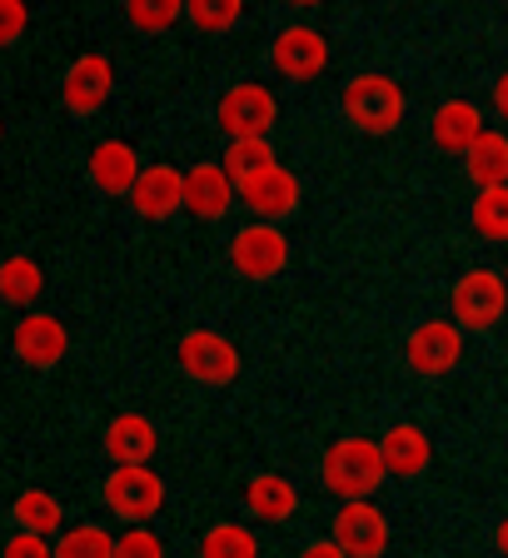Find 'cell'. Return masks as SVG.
Wrapping results in <instances>:
<instances>
[{"mask_svg": "<svg viewBox=\"0 0 508 558\" xmlns=\"http://www.w3.org/2000/svg\"><path fill=\"white\" fill-rule=\"evenodd\" d=\"M463 170L479 190L488 185H508V135L504 130H484V135L463 150Z\"/></svg>", "mask_w": 508, "mask_h": 558, "instance_id": "44dd1931", "label": "cell"}, {"mask_svg": "<svg viewBox=\"0 0 508 558\" xmlns=\"http://www.w3.org/2000/svg\"><path fill=\"white\" fill-rule=\"evenodd\" d=\"M379 453L394 478H419L428 469V459H434V444H428V434L419 424H394L379 439Z\"/></svg>", "mask_w": 508, "mask_h": 558, "instance_id": "ac0fdd59", "label": "cell"}, {"mask_svg": "<svg viewBox=\"0 0 508 558\" xmlns=\"http://www.w3.org/2000/svg\"><path fill=\"white\" fill-rule=\"evenodd\" d=\"M494 548H498V554L508 558V519H504V523H498V529H494Z\"/></svg>", "mask_w": 508, "mask_h": 558, "instance_id": "e575fe53", "label": "cell"}, {"mask_svg": "<svg viewBox=\"0 0 508 558\" xmlns=\"http://www.w3.org/2000/svg\"><path fill=\"white\" fill-rule=\"evenodd\" d=\"M140 155L130 150L125 140H105V145H95L90 150V185L100 190V195H130L140 180Z\"/></svg>", "mask_w": 508, "mask_h": 558, "instance_id": "e0dca14e", "label": "cell"}, {"mask_svg": "<svg viewBox=\"0 0 508 558\" xmlns=\"http://www.w3.org/2000/svg\"><path fill=\"white\" fill-rule=\"evenodd\" d=\"M234 190H240L244 205H250L259 220H269V225L289 220V215L300 209V174L285 170V165H265V170L244 174Z\"/></svg>", "mask_w": 508, "mask_h": 558, "instance_id": "9c48e42d", "label": "cell"}, {"mask_svg": "<svg viewBox=\"0 0 508 558\" xmlns=\"http://www.w3.org/2000/svg\"><path fill=\"white\" fill-rule=\"evenodd\" d=\"M0 558H56V544L50 538H40V534H15V538H5V548H0Z\"/></svg>", "mask_w": 508, "mask_h": 558, "instance_id": "1f68e13d", "label": "cell"}, {"mask_svg": "<svg viewBox=\"0 0 508 558\" xmlns=\"http://www.w3.org/2000/svg\"><path fill=\"white\" fill-rule=\"evenodd\" d=\"M339 110H344V120L354 130H364V135H394V130L404 125L409 100L389 75L370 70V75H354V81L339 90Z\"/></svg>", "mask_w": 508, "mask_h": 558, "instance_id": "7a4b0ae2", "label": "cell"}, {"mask_svg": "<svg viewBox=\"0 0 508 558\" xmlns=\"http://www.w3.org/2000/svg\"><path fill=\"white\" fill-rule=\"evenodd\" d=\"M180 15H185V0H125V21L145 35L170 31Z\"/></svg>", "mask_w": 508, "mask_h": 558, "instance_id": "83f0119b", "label": "cell"}, {"mask_svg": "<svg viewBox=\"0 0 508 558\" xmlns=\"http://www.w3.org/2000/svg\"><path fill=\"white\" fill-rule=\"evenodd\" d=\"M56 558H116V538L100 523H75L56 538Z\"/></svg>", "mask_w": 508, "mask_h": 558, "instance_id": "d4e9b609", "label": "cell"}, {"mask_svg": "<svg viewBox=\"0 0 508 558\" xmlns=\"http://www.w3.org/2000/svg\"><path fill=\"white\" fill-rule=\"evenodd\" d=\"M100 499L116 519L145 523V519H155L165 504V478L155 474L150 464H116L100 484Z\"/></svg>", "mask_w": 508, "mask_h": 558, "instance_id": "277c9868", "label": "cell"}, {"mask_svg": "<svg viewBox=\"0 0 508 558\" xmlns=\"http://www.w3.org/2000/svg\"><path fill=\"white\" fill-rule=\"evenodd\" d=\"M230 265L240 269L244 279H275L279 269L289 265V240L279 225L259 220V225H244L230 244Z\"/></svg>", "mask_w": 508, "mask_h": 558, "instance_id": "30bf717a", "label": "cell"}, {"mask_svg": "<svg viewBox=\"0 0 508 558\" xmlns=\"http://www.w3.org/2000/svg\"><path fill=\"white\" fill-rule=\"evenodd\" d=\"M240 15H244V0H185V21L205 35L230 31Z\"/></svg>", "mask_w": 508, "mask_h": 558, "instance_id": "4316f807", "label": "cell"}, {"mask_svg": "<svg viewBox=\"0 0 508 558\" xmlns=\"http://www.w3.org/2000/svg\"><path fill=\"white\" fill-rule=\"evenodd\" d=\"M110 90H116V65H110L105 56H81L65 70V85H60V95H65V105L75 110V116H95V110H105Z\"/></svg>", "mask_w": 508, "mask_h": 558, "instance_id": "5bb4252c", "label": "cell"}, {"mask_svg": "<svg viewBox=\"0 0 508 558\" xmlns=\"http://www.w3.org/2000/svg\"><path fill=\"white\" fill-rule=\"evenodd\" d=\"M11 519L21 523L25 534H40V538L65 534V509H60V499L50 494V488H25V494H15Z\"/></svg>", "mask_w": 508, "mask_h": 558, "instance_id": "7402d4cb", "label": "cell"}, {"mask_svg": "<svg viewBox=\"0 0 508 558\" xmlns=\"http://www.w3.org/2000/svg\"><path fill=\"white\" fill-rule=\"evenodd\" d=\"M428 135H434V145H439L444 155H463L484 135V116H479L474 100H444L439 110H434V130H428Z\"/></svg>", "mask_w": 508, "mask_h": 558, "instance_id": "ffe728a7", "label": "cell"}, {"mask_svg": "<svg viewBox=\"0 0 508 558\" xmlns=\"http://www.w3.org/2000/svg\"><path fill=\"white\" fill-rule=\"evenodd\" d=\"M174 360H180V369H185L190 379L209 384V389L234 384L240 379V369H244L240 349H234L225 335H215V329H190V335L180 339V349H174Z\"/></svg>", "mask_w": 508, "mask_h": 558, "instance_id": "5b68a950", "label": "cell"}, {"mask_svg": "<svg viewBox=\"0 0 508 558\" xmlns=\"http://www.w3.org/2000/svg\"><path fill=\"white\" fill-rule=\"evenodd\" d=\"M474 230L484 240H508V185H488L474 199Z\"/></svg>", "mask_w": 508, "mask_h": 558, "instance_id": "484cf974", "label": "cell"}, {"mask_svg": "<svg viewBox=\"0 0 508 558\" xmlns=\"http://www.w3.org/2000/svg\"><path fill=\"white\" fill-rule=\"evenodd\" d=\"M404 360L424 379H444L463 360V329L453 319H419L404 339Z\"/></svg>", "mask_w": 508, "mask_h": 558, "instance_id": "52a82bcc", "label": "cell"}, {"mask_svg": "<svg viewBox=\"0 0 508 558\" xmlns=\"http://www.w3.org/2000/svg\"><path fill=\"white\" fill-rule=\"evenodd\" d=\"M335 544L344 558H384L389 548V519L374 499H344L335 513Z\"/></svg>", "mask_w": 508, "mask_h": 558, "instance_id": "ba28073f", "label": "cell"}, {"mask_svg": "<svg viewBox=\"0 0 508 558\" xmlns=\"http://www.w3.org/2000/svg\"><path fill=\"white\" fill-rule=\"evenodd\" d=\"M116 558H165V544L145 529V523H135L130 534L116 538Z\"/></svg>", "mask_w": 508, "mask_h": 558, "instance_id": "f546056e", "label": "cell"}, {"mask_svg": "<svg viewBox=\"0 0 508 558\" xmlns=\"http://www.w3.org/2000/svg\"><path fill=\"white\" fill-rule=\"evenodd\" d=\"M449 310H453V325L459 329H474V335L494 329L508 310L504 275H494V269H484V265L463 269V275L453 279V290H449Z\"/></svg>", "mask_w": 508, "mask_h": 558, "instance_id": "3957f363", "label": "cell"}, {"mask_svg": "<svg viewBox=\"0 0 508 558\" xmlns=\"http://www.w3.org/2000/svg\"><path fill=\"white\" fill-rule=\"evenodd\" d=\"M0 140H5V120H0Z\"/></svg>", "mask_w": 508, "mask_h": 558, "instance_id": "8d00e7d4", "label": "cell"}, {"mask_svg": "<svg viewBox=\"0 0 508 558\" xmlns=\"http://www.w3.org/2000/svg\"><path fill=\"white\" fill-rule=\"evenodd\" d=\"M494 110H498V120H508V70H498V81H494Z\"/></svg>", "mask_w": 508, "mask_h": 558, "instance_id": "836d02e7", "label": "cell"}, {"mask_svg": "<svg viewBox=\"0 0 508 558\" xmlns=\"http://www.w3.org/2000/svg\"><path fill=\"white\" fill-rule=\"evenodd\" d=\"M244 509L265 523H289L294 509H300V488L285 474H254L250 484H244Z\"/></svg>", "mask_w": 508, "mask_h": 558, "instance_id": "d6986e66", "label": "cell"}, {"mask_svg": "<svg viewBox=\"0 0 508 558\" xmlns=\"http://www.w3.org/2000/svg\"><path fill=\"white\" fill-rule=\"evenodd\" d=\"M289 5H300V11H314V5H324V0H289Z\"/></svg>", "mask_w": 508, "mask_h": 558, "instance_id": "d590c367", "label": "cell"}, {"mask_svg": "<svg viewBox=\"0 0 508 558\" xmlns=\"http://www.w3.org/2000/svg\"><path fill=\"white\" fill-rule=\"evenodd\" d=\"M199 558H259V538H254L250 523H215L199 538Z\"/></svg>", "mask_w": 508, "mask_h": 558, "instance_id": "cb8c5ba5", "label": "cell"}, {"mask_svg": "<svg viewBox=\"0 0 508 558\" xmlns=\"http://www.w3.org/2000/svg\"><path fill=\"white\" fill-rule=\"evenodd\" d=\"M215 120H220V130L230 140H269V130H275V120H279V105L259 81H244L220 95Z\"/></svg>", "mask_w": 508, "mask_h": 558, "instance_id": "8992f818", "label": "cell"}, {"mask_svg": "<svg viewBox=\"0 0 508 558\" xmlns=\"http://www.w3.org/2000/svg\"><path fill=\"white\" fill-rule=\"evenodd\" d=\"M234 205V180L225 165H195L185 170V209L195 220H220Z\"/></svg>", "mask_w": 508, "mask_h": 558, "instance_id": "9a60e30c", "label": "cell"}, {"mask_svg": "<svg viewBox=\"0 0 508 558\" xmlns=\"http://www.w3.org/2000/svg\"><path fill=\"white\" fill-rule=\"evenodd\" d=\"M504 284H508V265H504Z\"/></svg>", "mask_w": 508, "mask_h": 558, "instance_id": "74e56055", "label": "cell"}, {"mask_svg": "<svg viewBox=\"0 0 508 558\" xmlns=\"http://www.w3.org/2000/svg\"><path fill=\"white\" fill-rule=\"evenodd\" d=\"M40 290H46V275H40V265L31 255L0 259V300L5 304H35Z\"/></svg>", "mask_w": 508, "mask_h": 558, "instance_id": "603a6c76", "label": "cell"}, {"mask_svg": "<svg viewBox=\"0 0 508 558\" xmlns=\"http://www.w3.org/2000/svg\"><path fill=\"white\" fill-rule=\"evenodd\" d=\"M11 349H15V360L31 364V369H56V364L65 360L70 335H65V325H60L56 314L35 310V314H25L21 325H15Z\"/></svg>", "mask_w": 508, "mask_h": 558, "instance_id": "7c38bea8", "label": "cell"}, {"mask_svg": "<svg viewBox=\"0 0 508 558\" xmlns=\"http://www.w3.org/2000/svg\"><path fill=\"white\" fill-rule=\"evenodd\" d=\"M269 60H275V70L285 81L310 85L314 75H324V65H329V40H324L314 25H285V31L275 35Z\"/></svg>", "mask_w": 508, "mask_h": 558, "instance_id": "8fae6325", "label": "cell"}, {"mask_svg": "<svg viewBox=\"0 0 508 558\" xmlns=\"http://www.w3.org/2000/svg\"><path fill=\"white\" fill-rule=\"evenodd\" d=\"M31 25V11H25V0H0V46H15Z\"/></svg>", "mask_w": 508, "mask_h": 558, "instance_id": "4dcf8cb0", "label": "cell"}, {"mask_svg": "<svg viewBox=\"0 0 508 558\" xmlns=\"http://www.w3.org/2000/svg\"><path fill=\"white\" fill-rule=\"evenodd\" d=\"M265 165H275V150H269V140H230V145H225V170H230L234 185H240L244 174L265 170Z\"/></svg>", "mask_w": 508, "mask_h": 558, "instance_id": "f1b7e54d", "label": "cell"}, {"mask_svg": "<svg viewBox=\"0 0 508 558\" xmlns=\"http://www.w3.org/2000/svg\"><path fill=\"white\" fill-rule=\"evenodd\" d=\"M155 424L145 414H116L105 424V453H110V464H150L155 459Z\"/></svg>", "mask_w": 508, "mask_h": 558, "instance_id": "2e32d148", "label": "cell"}, {"mask_svg": "<svg viewBox=\"0 0 508 558\" xmlns=\"http://www.w3.org/2000/svg\"><path fill=\"white\" fill-rule=\"evenodd\" d=\"M324 488L344 499H374L384 484H389V469H384V453L374 439H335L324 449Z\"/></svg>", "mask_w": 508, "mask_h": 558, "instance_id": "6da1fadb", "label": "cell"}, {"mask_svg": "<svg viewBox=\"0 0 508 558\" xmlns=\"http://www.w3.org/2000/svg\"><path fill=\"white\" fill-rule=\"evenodd\" d=\"M300 558H344V548H339L335 544V538H314V544L310 548H304V554Z\"/></svg>", "mask_w": 508, "mask_h": 558, "instance_id": "d6a6232c", "label": "cell"}, {"mask_svg": "<svg viewBox=\"0 0 508 558\" xmlns=\"http://www.w3.org/2000/svg\"><path fill=\"white\" fill-rule=\"evenodd\" d=\"M130 205H135L140 220H170L174 209H185V170L174 165H145L130 190Z\"/></svg>", "mask_w": 508, "mask_h": 558, "instance_id": "4fadbf2b", "label": "cell"}]
</instances>
